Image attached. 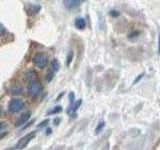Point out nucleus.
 <instances>
[{"mask_svg": "<svg viewBox=\"0 0 160 150\" xmlns=\"http://www.w3.org/2000/svg\"><path fill=\"white\" fill-rule=\"evenodd\" d=\"M25 102L20 98H12L8 103V110L11 113H18L24 108Z\"/></svg>", "mask_w": 160, "mask_h": 150, "instance_id": "nucleus-1", "label": "nucleus"}, {"mask_svg": "<svg viewBox=\"0 0 160 150\" xmlns=\"http://www.w3.org/2000/svg\"><path fill=\"white\" fill-rule=\"evenodd\" d=\"M35 136H36V132L35 131H32L30 132L28 134H26L25 136H23L22 138H20L18 140V142L16 144V149L18 150H22L24 148H26L27 145L32 141V140L35 138Z\"/></svg>", "mask_w": 160, "mask_h": 150, "instance_id": "nucleus-2", "label": "nucleus"}, {"mask_svg": "<svg viewBox=\"0 0 160 150\" xmlns=\"http://www.w3.org/2000/svg\"><path fill=\"white\" fill-rule=\"evenodd\" d=\"M42 89H43L42 83L39 82L38 80H35V81L28 83L27 92L29 95H31V96H36V95H38L40 92L42 91Z\"/></svg>", "mask_w": 160, "mask_h": 150, "instance_id": "nucleus-3", "label": "nucleus"}, {"mask_svg": "<svg viewBox=\"0 0 160 150\" xmlns=\"http://www.w3.org/2000/svg\"><path fill=\"white\" fill-rule=\"evenodd\" d=\"M48 63V58L47 56L42 52H38L35 54V56L33 58V64L38 68H44Z\"/></svg>", "mask_w": 160, "mask_h": 150, "instance_id": "nucleus-4", "label": "nucleus"}, {"mask_svg": "<svg viewBox=\"0 0 160 150\" xmlns=\"http://www.w3.org/2000/svg\"><path fill=\"white\" fill-rule=\"evenodd\" d=\"M31 115H32L31 111H26V112L22 113L16 119V122H15V127H20V126H22V125L26 124L29 121V119H30V117H31Z\"/></svg>", "mask_w": 160, "mask_h": 150, "instance_id": "nucleus-5", "label": "nucleus"}, {"mask_svg": "<svg viewBox=\"0 0 160 150\" xmlns=\"http://www.w3.org/2000/svg\"><path fill=\"white\" fill-rule=\"evenodd\" d=\"M85 0H63V3L67 9H74L80 6Z\"/></svg>", "mask_w": 160, "mask_h": 150, "instance_id": "nucleus-6", "label": "nucleus"}, {"mask_svg": "<svg viewBox=\"0 0 160 150\" xmlns=\"http://www.w3.org/2000/svg\"><path fill=\"white\" fill-rule=\"evenodd\" d=\"M24 79H25V81H27L28 83L32 82V81H35V80H37L38 76H37V74H36V71H35V70H29V71H27L26 73H25Z\"/></svg>", "mask_w": 160, "mask_h": 150, "instance_id": "nucleus-7", "label": "nucleus"}, {"mask_svg": "<svg viewBox=\"0 0 160 150\" xmlns=\"http://www.w3.org/2000/svg\"><path fill=\"white\" fill-rule=\"evenodd\" d=\"M75 27L79 30L84 29L86 27V21H85V19L82 17H77L75 19Z\"/></svg>", "mask_w": 160, "mask_h": 150, "instance_id": "nucleus-8", "label": "nucleus"}, {"mask_svg": "<svg viewBox=\"0 0 160 150\" xmlns=\"http://www.w3.org/2000/svg\"><path fill=\"white\" fill-rule=\"evenodd\" d=\"M40 8L41 7H40L39 5H37V6H35V5H28V6L25 8V10H26L29 15H33V14H36L37 12H39Z\"/></svg>", "mask_w": 160, "mask_h": 150, "instance_id": "nucleus-9", "label": "nucleus"}, {"mask_svg": "<svg viewBox=\"0 0 160 150\" xmlns=\"http://www.w3.org/2000/svg\"><path fill=\"white\" fill-rule=\"evenodd\" d=\"M23 91V89L21 87V85H14V86L11 87V89H10V92H11L12 95H19L21 94Z\"/></svg>", "mask_w": 160, "mask_h": 150, "instance_id": "nucleus-10", "label": "nucleus"}, {"mask_svg": "<svg viewBox=\"0 0 160 150\" xmlns=\"http://www.w3.org/2000/svg\"><path fill=\"white\" fill-rule=\"evenodd\" d=\"M62 112V107L60 105H57V106H54L53 108L49 109L47 111V115H52V114H57Z\"/></svg>", "mask_w": 160, "mask_h": 150, "instance_id": "nucleus-11", "label": "nucleus"}, {"mask_svg": "<svg viewBox=\"0 0 160 150\" xmlns=\"http://www.w3.org/2000/svg\"><path fill=\"white\" fill-rule=\"evenodd\" d=\"M50 65H51V69L53 70L54 72H57L58 70L60 69V62L58 61L57 59H53L51 63H50Z\"/></svg>", "mask_w": 160, "mask_h": 150, "instance_id": "nucleus-12", "label": "nucleus"}, {"mask_svg": "<svg viewBox=\"0 0 160 150\" xmlns=\"http://www.w3.org/2000/svg\"><path fill=\"white\" fill-rule=\"evenodd\" d=\"M104 126H105V122H104V121H100V122L97 124L96 129H95V133H96V134H99V133L103 130Z\"/></svg>", "mask_w": 160, "mask_h": 150, "instance_id": "nucleus-13", "label": "nucleus"}, {"mask_svg": "<svg viewBox=\"0 0 160 150\" xmlns=\"http://www.w3.org/2000/svg\"><path fill=\"white\" fill-rule=\"evenodd\" d=\"M73 57H74V53H73V51H69V53H68V55H67V59H66V65H67V66H69V65L71 64Z\"/></svg>", "mask_w": 160, "mask_h": 150, "instance_id": "nucleus-14", "label": "nucleus"}, {"mask_svg": "<svg viewBox=\"0 0 160 150\" xmlns=\"http://www.w3.org/2000/svg\"><path fill=\"white\" fill-rule=\"evenodd\" d=\"M54 71L51 69V70H49L48 71V73H47V75H46V81L47 82H50L52 80V78H53V76H54Z\"/></svg>", "mask_w": 160, "mask_h": 150, "instance_id": "nucleus-15", "label": "nucleus"}, {"mask_svg": "<svg viewBox=\"0 0 160 150\" xmlns=\"http://www.w3.org/2000/svg\"><path fill=\"white\" fill-rule=\"evenodd\" d=\"M48 123H49V120H48V119H45V120H43V121H41V122H40V123L37 125V127H38V128H46V126L48 125Z\"/></svg>", "mask_w": 160, "mask_h": 150, "instance_id": "nucleus-16", "label": "nucleus"}, {"mask_svg": "<svg viewBox=\"0 0 160 150\" xmlns=\"http://www.w3.org/2000/svg\"><path fill=\"white\" fill-rule=\"evenodd\" d=\"M7 128V123L4 121H0V132L5 131Z\"/></svg>", "mask_w": 160, "mask_h": 150, "instance_id": "nucleus-17", "label": "nucleus"}, {"mask_svg": "<svg viewBox=\"0 0 160 150\" xmlns=\"http://www.w3.org/2000/svg\"><path fill=\"white\" fill-rule=\"evenodd\" d=\"M144 75H145V73H141V74H139L138 76H137L136 78H135L134 81H133V84H136V83H138V82L140 81V80H141V79L144 77Z\"/></svg>", "mask_w": 160, "mask_h": 150, "instance_id": "nucleus-18", "label": "nucleus"}, {"mask_svg": "<svg viewBox=\"0 0 160 150\" xmlns=\"http://www.w3.org/2000/svg\"><path fill=\"white\" fill-rule=\"evenodd\" d=\"M109 14L111 15L112 17H117V16H119V15H120V12L117 11V10H111V11L109 12Z\"/></svg>", "mask_w": 160, "mask_h": 150, "instance_id": "nucleus-19", "label": "nucleus"}, {"mask_svg": "<svg viewBox=\"0 0 160 150\" xmlns=\"http://www.w3.org/2000/svg\"><path fill=\"white\" fill-rule=\"evenodd\" d=\"M74 99H75V94H74V92H70V93H69L70 104H73V103H74Z\"/></svg>", "mask_w": 160, "mask_h": 150, "instance_id": "nucleus-20", "label": "nucleus"}, {"mask_svg": "<svg viewBox=\"0 0 160 150\" xmlns=\"http://www.w3.org/2000/svg\"><path fill=\"white\" fill-rule=\"evenodd\" d=\"M140 34L139 31H134V32H131L129 35H128V38H134V37H137L138 35Z\"/></svg>", "mask_w": 160, "mask_h": 150, "instance_id": "nucleus-21", "label": "nucleus"}, {"mask_svg": "<svg viewBox=\"0 0 160 150\" xmlns=\"http://www.w3.org/2000/svg\"><path fill=\"white\" fill-rule=\"evenodd\" d=\"M5 32V28H4V26L3 25L0 23V36H1V35L3 34Z\"/></svg>", "mask_w": 160, "mask_h": 150, "instance_id": "nucleus-22", "label": "nucleus"}, {"mask_svg": "<svg viewBox=\"0 0 160 150\" xmlns=\"http://www.w3.org/2000/svg\"><path fill=\"white\" fill-rule=\"evenodd\" d=\"M8 134V132L7 131H2V132H0V139H2V138H4L6 135Z\"/></svg>", "mask_w": 160, "mask_h": 150, "instance_id": "nucleus-23", "label": "nucleus"}, {"mask_svg": "<svg viewBox=\"0 0 160 150\" xmlns=\"http://www.w3.org/2000/svg\"><path fill=\"white\" fill-rule=\"evenodd\" d=\"M60 120H61L60 118H55V119H54V121H53L54 125H56V126H57V125H59V124H60Z\"/></svg>", "mask_w": 160, "mask_h": 150, "instance_id": "nucleus-24", "label": "nucleus"}, {"mask_svg": "<svg viewBox=\"0 0 160 150\" xmlns=\"http://www.w3.org/2000/svg\"><path fill=\"white\" fill-rule=\"evenodd\" d=\"M51 133H52V129L49 128V127H46V131H45V134H46V135H50Z\"/></svg>", "mask_w": 160, "mask_h": 150, "instance_id": "nucleus-25", "label": "nucleus"}, {"mask_svg": "<svg viewBox=\"0 0 160 150\" xmlns=\"http://www.w3.org/2000/svg\"><path fill=\"white\" fill-rule=\"evenodd\" d=\"M158 52L160 53V34H159V39H158Z\"/></svg>", "mask_w": 160, "mask_h": 150, "instance_id": "nucleus-26", "label": "nucleus"}, {"mask_svg": "<svg viewBox=\"0 0 160 150\" xmlns=\"http://www.w3.org/2000/svg\"><path fill=\"white\" fill-rule=\"evenodd\" d=\"M2 112H3V110H2V107L0 106V116H1V115H2Z\"/></svg>", "mask_w": 160, "mask_h": 150, "instance_id": "nucleus-27", "label": "nucleus"}, {"mask_svg": "<svg viewBox=\"0 0 160 150\" xmlns=\"http://www.w3.org/2000/svg\"><path fill=\"white\" fill-rule=\"evenodd\" d=\"M63 94H64V93H63V92H62V93H61V94H60V95H59V97H58V98H57V100H59V99H60V98H61V97H62V95H63Z\"/></svg>", "mask_w": 160, "mask_h": 150, "instance_id": "nucleus-28", "label": "nucleus"}]
</instances>
